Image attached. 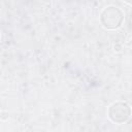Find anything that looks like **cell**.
I'll use <instances>...</instances> for the list:
<instances>
[{"label": "cell", "mask_w": 132, "mask_h": 132, "mask_svg": "<svg viewBox=\"0 0 132 132\" xmlns=\"http://www.w3.org/2000/svg\"><path fill=\"white\" fill-rule=\"evenodd\" d=\"M107 114L111 122L116 124H123L129 120L131 116V107L126 102L118 101L109 106Z\"/></svg>", "instance_id": "obj_2"}, {"label": "cell", "mask_w": 132, "mask_h": 132, "mask_svg": "<svg viewBox=\"0 0 132 132\" xmlns=\"http://www.w3.org/2000/svg\"><path fill=\"white\" fill-rule=\"evenodd\" d=\"M124 21L123 11L116 6H108L103 9L100 14V23L101 25L108 30L118 29Z\"/></svg>", "instance_id": "obj_1"}, {"label": "cell", "mask_w": 132, "mask_h": 132, "mask_svg": "<svg viewBox=\"0 0 132 132\" xmlns=\"http://www.w3.org/2000/svg\"><path fill=\"white\" fill-rule=\"evenodd\" d=\"M126 3H128V4H130V5H132V0H124Z\"/></svg>", "instance_id": "obj_3"}]
</instances>
